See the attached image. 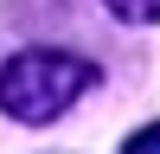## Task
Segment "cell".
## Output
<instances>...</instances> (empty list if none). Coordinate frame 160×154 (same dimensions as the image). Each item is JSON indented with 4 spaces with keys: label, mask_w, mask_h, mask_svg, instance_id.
Returning <instances> with one entry per match:
<instances>
[{
    "label": "cell",
    "mask_w": 160,
    "mask_h": 154,
    "mask_svg": "<svg viewBox=\"0 0 160 154\" xmlns=\"http://www.w3.org/2000/svg\"><path fill=\"white\" fill-rule=\"evenodd\" d=\"M90 84H96V64H83L77 51L32 45L0 64V109L13 122H58Z\"/></svg>",
    "instance_id": "obj_1"
},
{
    "label": "cell",
    "mask_w": 160,
    "mask_h": 154,
    "mask_svg": "<svg viewBox=\"0 0 160 154\" xmlns=\"http://www.w3.org/2000/svg\"><path fill=\"white\" fill-rule=\"evenodd\" d=\"M122 154H160V122H148V128H135V135L122 141Z\"/></svg>",
    "instance_id": "obj_3"
},
{
    "label": "cell",
    "mask_w": 160,
    "mask_h": 154,
    "mask_svg": "<svg viewBox=\"0 0 160 154\" xmlns=\"http://www.w3.org/2000/svg\"><path fill=\"white\" fill-rule=\"evenodd\" d=\"M122 26H160V0H102Z\"/></svg>",
    "instance_id": "obj_2"
}]
</instances>
